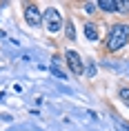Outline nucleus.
Masks as SVG:
<instances>
[{
    "instance_id": "6e6552de",
    "label": "nucleus",
    "mask_w": 129,
    "mask_h": 131,
    "mask_svg": "<svg viewBox=\"0 0 129 131\" xmlns=\"http://www.w3.org/2000/svg\"><path fill=\"white\" fill-rule=\"evenodd\" d=\"M85 71H87V76H89V78H94V76H96V64H91V62H89Z\"/></svg>"
},
{
    "instance_id": "f03ea898",
    "label": "nucleus",
    "mask_w": 129,
    "mask_h": 131,
    "mask_svg": "<svg viewBox=\"0 0 129 131\" xmlns=\"http://www.w3.org/2000/svg\"><path fill=\"white\" fill-rule=\"evenodd\" d=\"M42 20H45V27L51 31V34H56V31H60L62 27V18H60V11L58 9H45V16H42Z\"/></svg>"
},
{
    "instance_id": "39448f33",
    "label": "nucleus",
    "mask_w": 129,
    "mask_h": 131,
    "mask_svg": "<svg viewBox=\"0 0 129 131\" xmlns=\"http://www.w3.org/2000/svg\"><path fill=\"white\" fill-rule=\"evenodd\" d=\"M85 36H87V40H96V38H98V25L87 22V25H85Z\"/></svg>"
},
{
    "instance_id": "7ed1b4c3",
    "label": "nucleus",
    "mask_w": 129,
    "mask_h": 131,
    "mask_svg": "<svg viewBox=\"0 0 129 131\" xmlns=\"http://www.w3.org/2000/svg\"><path fill=\"white\" fill-rule=\"evenodd\" d=\"M65 60H67L69 69L74 71L76 76H80L82 71H85V67H82V60H80V56L76 53L74 49H67V51H65Z\"/></svg>"
},
{
    "instance_id": "9d476101",
    "label": "nucleus",
    "mask_w": 129,
    "mask_h": 131,
    "mask_svg": "<svg viewBox=\"0 0 129 131\" xmlns=\"http://www.w3.org/2000/svg\"><path fill=\"white\" fill-rule=\"evenodd\" d=\"M85 11H89V14H91V11H96V5H91V2H87V5H85Z\"/></svg>"
},
{
    "instance_id": "1a4fd4ad",
    "label": "nucleus",
    "mask_w": 129,
    "mask_h": 131,
    "mask_svg": "<svg viewBox=\"0 0 129 131\" xmlns=\"http://www.w3.org/2000/svg\"><path fill=\"white\" fill-rule=\"evenodd\" d=\"M120 98L129 104V89H127V87H122V89H120Z\"/></svg>"
},
{
    "instance_id": "0eeeda50",
    "label": "nucleus",
    "mask_w": 129,
    "mask_h": 131,
    "mask_svg": "<svg viewBox=\"0 0 129 131\" xmlns=\"http://www.w3.org/2000/svg\"><path fill=\"white\" fill-rule=\"evenodd\" d=\"M67 38H69V40H74V38H76V29H74V25H67Z\"/></svg>"
},
{
    "instance_id": "20e7f679",
    "label": "nucleus",
    "mask_w": 129,
    "mask_h": 131,
    "mask_svg": "<svg viewBox=\"0 0 129 131\" xmlns=\"http://www.w3.org/2000/svg\"><path fill=\"white\" fill-rule=\"evenodd\" d=\"M25 20H27V25H31V27H38L42 22L40 9L36 7V5H27V7H25Z\"/></svg>"
},
{
    "instance_id": "423d86ee",
    "label": "nucleus",
    "mask_w": 129,
    "mask_h": 131,
    "mask_svg": "<svg viewBox=\"0 0 129 131\" xmlns=\"http://www.w3.org/2000/svg\"><path fill=\"white\" fill-rule=\"evenodd\" d=\"M51 73H54V76H58L60 80H67V73L60 69V64H58V60H56V58H54V62H51Z\"/></svg>"
},
{
    "instance_id": "f257e3e1",
    "label": "nucleus",
    "mask_w": 129,
    "mask_h": 131,
    "mask_svg": "<svg viewBox=\"0 0 129 131\" xmlns=\"http://www.w3.org/2000/svg\"><path fill=\"white\" fill-rule=\"evenodd\" d=\"M127 42H129V25H125V22L111 25V29H109V34H107V40H105L107 51H118Z\"/></svg>"
}]
</instances>
